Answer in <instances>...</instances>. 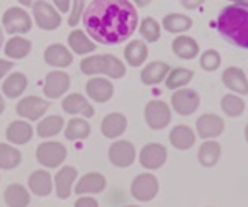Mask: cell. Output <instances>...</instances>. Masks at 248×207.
<instances>
[{
  "label": "cell",
  "instance_id": "1",
  "mask_svg": "<svg viewBox=\"0 0 248 207\" xmlns=\"http://www.w3.org/2000/svg\"><path fill=\"white\" fill-rule=\"evenodd\" d=\"M83 25L101 45H119L134 33L138 12L129 0H93L83 12Z\"/></svg>",
  "mask_w": 248,
  "mask_h": 207
},
{
  "label": "cell",
  "instance_id": "2",
  "mask_svg": "<svg viewBox=\"0 0 248 207\" xmlns=\"http://www.w3.org/2000/svg\"><path fill=\"white\" fill-rule=\"evenodd\" d=\"M217 29L227 42L240 48H248V9L245 5H229L220 10Z\"/></svg>",
  "mask_w": 248,
  "mask_h": 207
},
{
  "label": "cell",
  "instance_id": "3",
  "mask_svg": "<svg viewBox=\"0 0 248 207\" xmlns=\"http://www.w3.org/2000/svg\"><path fill=\"white\" fill-rule=\"evenodd\" d=\"M79 68L85 75H108L111 78H121L126 75V66L114 55H93L81 60Z\"/></svg>",
  "mask_w": 248,
  "mask_h": 207
},
{
  "label": "cell",
  "instance_id": "4",
  "mask_svg": "<svg viewBox=\"0 0 248 207\" xmlns=\"http://www.w3.org/2000/svg\"><path fill=\"white\" fill-rule=\"evenodd\" d=\"M2 25L7 33H29L31 30V18L22 7H10L2 17Z\"/></svg>",
  "mask_w": 248,
  "mask_h": 207
},
{
  "label": "cell",
  "instance_id": "5",
  "mask_svg": "<svg viewBox=\"0 0 248 207\" xmlns=\"http://www.w3.org/2000/svg\"><path fill=\"white\" fill-rule=\"evenodd\" d=\"M31 10H33L35 23L42 30H57L62 25V15H60V12L53 5H50L46 0L37 2L31 7Z\"/></svg>",
  "mask_w": 248,
  "mask_h": 207
},
{
  "label": "cell",
  "instance_id": "6",
  "mask_svg": "<svg viewBox=\"0 0 248 207\" xmlns=\"http://www.w3.org/2000/svg\"><path fill=\"white\" fill-rule=\"evenodd\" d=\"M66 148L62 143L48 141L42 143L37 148V161L45 168H58L66 159Z\"/></svg>",
  "mask_w": 248,
  "mask_h": 207
},
{
  "label": "cell",
  "instance_id": "7",
  "mask_svg": "<svg viewBox=\"0 0 248 207\" xmlns=\"http://www.w3.org/2000/svg\"><path fill=\"white\" fill-rule=\"evenodd\" d=\"M144 118L151 129H164L170 123V108L161 99H153L146 105Z\"/></svg>",
  "mask_w": 248,
  "mask_h": 207
},
{
  "label": "cell",
  "instance_id": "8",
  "mask_svg": "<svg viewBox=\"0 0 248 207\" xmlns=\"http://www.w3.org/2000/svg\"><path fill=\"white\" fill-rule=\"evenodd\" d=\"M159 191V181L154 174H139L134 177L133 184H131V194L136 201L147 202L153 201Z\"/></svg>",
  "mask_w": 248,
  "mask_h": 207
},
{
  "label": "cell",
  "instance_id": "9",
  "mask_svg": "<svg viewBox=\"0 0 248 207\" xmlns=\"http://www.w3.org/2000/svg\"><path fill=\"white\" fill-rule=\"evenodd\" d=\"M199 105H201V96L194 90H179L172 95V108H174L175 113L182 114V116L194 114Z\"/></svg>",
  "mask_w": 248,
  "mask_h": 207
},
{
  "label": "cell",
  "instance_id": "10",
  "mask_svg": "<svg viewBox=\"0 0 248 207\" xmlns=\"http://www.w3.org/2000/svg\"><path fill=\"white\" fill-rule=\"evenodd\" d=\"M108 156H109V161L118 168H129L136 159V149L133 143L121 139V141H116L109 146Z\"/></svg>",
  "mask_w": 248,
  "mask_h": 207
},
{
  "label": "cell",
  "instance_id": "11",
  "mask_svg": "<svg viewBox=\"0 0 248 207\" xmlns=\"http://www.w3.org/2000/svg\"><path fill=\"white\" fill-rule=\"evenodd\" d=\"M50 108V103L40 96H27L15 106L18 116L25 119H40Z\"/></svg>",
  "mask_w": 248,
  "mask_h": 207
},
{
  "label": "cell",
  "instance_id": "12",
  "mask_svg": "<svg viewBox=\"0 0 248 207\" xmlns=\"http://www.w3.org/2000/svg\"><path fill=\"white\" fill-rule=\"evenodd\" d=\"M166 159H167V149L164 148L162 144H159V143L146 144L141 149V154H139V162H141V166L151 171L162 168Z\"/></svg>",
  "mask_w": 248,
  "mask_h": 207
},
{
  "label": "cell",
  "instance_id": "13",
  "mask_svg": "<svg viewBox=\"0 0 248 207\" xmlns=\"http://www.w3.org/2000/svg\"><path fill=\"white\" fill-rule=\"evenodd\" d=\"M68 88H70V77H68L65 71L55 70L46 75L43 91H45V95L48 98L57 99L62 96V95H65Z\"/></svg>",
  "mask_w": 248,
  "mask_h": 207
},
{
  "label": "cell",
  "instance_id": "14",
  "mask_svg": "<svg viewBox=\"0 0 248 207\" xmlns=\"http://www.w3.org/2000/svg\"><path fill=\"white\" fill-rule=\"evenodd\" d=\"M86 93L96 103H106L113 98L114 86L109 80L105 78H91L86 83Z\"/></svg>",
  "mask_w": 248,
  "mask_h": 207
},
{
  "label": "cell",
  "instance_id": "15",
  "mask_svg": "<svg viewBox=\"0 0 248 207\" xmlns=\"http://www.w3.org/2000/svg\"><path fill=\"white\" fill-rule=\"evenodd\" d=\"M225 129V123L217 114H202L197 119V133L203 139L217 138Z\"/></svg>",
  "mask_w": 248,
  "mask_h": 207
},
{
  "label": "cell",
  "instance_id": "16",
  "mask_svg": "<svg viewBox=\"0 0 248 207\" xmlns=\"http://www.w3.org/2000/svg\"><path fill=\"white\" fill-rule=\"evenodd\" d=\"M63 111L68 114H83L85 118H91L94 114L93 106L90 101L79 93H71L63 99Z\"/></svg>",
  "mask_w": 248,
  "mask_h": 207
},
{
  "label": "cell",
  "instance_id": "17",
  "mask_svg": "<svg viewBox=\"0 0 248 207\" xmlns=\"http://www.w3.org/2000/svg\"><path fill=\"white\" fill-rule=\"evenodd\" d=\"M43 58L50 66H57V68H65V66H70L71 62H73V55L70 53V50L66 47L60 45V43H53L45 50L43 53Z\"/></svg>",
  "mask_w": 248,
  "mask_h": 207
},
{
  "label": "cell",
  "instance_id": "18",
  "mask_svg": "<svg viewBox=\"0 0 248 207\" xmlns=\"http://www.w3.org/2000/svg\"><path fill=\"white\" fill-rule=\"evenodd\" d=\"M222 81L227 88L235 91V93L248 95V80L245 77V73L240 68H237V66H230V68L223 71Z\"/></svg>",
  "mask_w": 248,
  "mask_h": 207
},
{
  "label": "cell",
  "instance_id": "19",
  "mask_svg": "<svg viewBox=\"0 0 248 207\" xmlns=\"http://www.w3.org/2000/svg\"><path fill=\"white\" fill-rule=\"evenodd\" d=\"M127 128V119L123 113H111L103 119L101 123V133L105 138L114 139L119 138Z\"/></svg>",
  "mask_w": 248,
  "mask_h": 207
},
{
  "label": "cell",
  "instance_id": "20",
  "mask_svg": "<svg viewBox=\"0 0 248 207\" xmlns=\"http://www.w3.org/2000/svg\"><path fill=\"white\" fill-rule=\"evenodd\" d=\"M106 188V177L99 173H88L78 181L75 192L77 194H99Z\"/></svg>",
  "mask_w": 248,
  "mask_h": 207
},
{
  "label": "cell",
  "instance_id": "21",
  "mask_svg": "<svg viewBox=\"0 0 248 207\" xmlns=\"http://www.w3.org/2000/svg\"><path fill=\"white\" fill-rule=\"evenodd\" d=\"M78 176V171L71 166H65L55 176V188H57V196L60 199H68L71 194V186Z\"/></svg>",
  "mask_w": 248,
  "mask_h": 207
},
{
  "label": "cell",
  "instance_id": "22",
  "mask_svg": "<svg viewBox=\"0 0 248 207\" xmlns=\"http://www.w3.org/2000/svg\"><path fill=\"white\" fill-rule=\"evenodd\" d=\"M170 66L164 62H153L149 65L144 66V70L141 71V81L144 85H157L162 80H166V77L169 75Z\"/></svg>",
  "mask_w": 248,
  "mask_h": 207
},
{
  "label": "cell",
  "instance_id": "23",
  "mask_svg": "<svg viewBox=\"0 0 248 207\" xmlns=\"http://www.w3.org/2000/svg\"><path fill=\"white\" fill-rule=\"evenodd\" d=\"M33 136V128L27 121H14L9 125L5 138L12 144H27Z\"/></svg>",
  "mask_w": 248,
  "mask_h": 207
},
{
  "label": "cell",
  "instance_id": "24",
  "mask_svg": "<svg viewBox=\"0 0 248 207\" xmlns=\"http://www.w3.org/2000/svg\"><path fill=\"white\" fill-rule=\"evenodd\" d=\"M29 188L35 196L38 197H45L51 192L53 189V184H51V176L48 171H35V173L30 174L29 177Z\"/></svg>",
  "mask_w": 248,
  "mask_h": 207
},
{
  "label": "cell",
  "instance_id": "25",
  "mask_svg": "<svg viewBox=\"0 0 248 207\" xmlns=\"http://www.w3.org/2000/svg\"><path fill=\"white\" fill-rule=\"evenodd\" d=\"M169 141L174 148L186 151V149H190L192 146H194L195 134L189 126L179 125V126H175V128H172L170 134H169Z\"/></svg>",
  "mask_w": 248,
  "mask_h": 207
},
{
  "label": "cell",
  "instance_id": "26",
  "mask_svg": "<svg viewBox=\"0 0 248 207\" xmlns=\"http://www.w3.org/2000/svg\"><path fill=\"white\" fill-rule=\"evenodd\" d=\"M27 85H29V80L23 73H12L5 78V81L2 83V91L7 98L14 99L18 98L23 91L27 90Z\"/></svg>",
  "mask_w": 248,
  "mask_h": 207
},
{
  "label": "cell",
  "instance_id": "27",
  "mask_svg": "<svg viewBox=\"0 0 248 207\" xmlns=\"http://www.w3.org/2000/svg\"><path fill=\"white\" fill-rule=\"evenodd\" d=\"M147 55H149V51H147V47L142 40H133L124 48V58L129 66H141L146 62Z\"/></svg>",
  "mask_w": 248,
  "mask_h": 207
},
{
  "label": "cell",
  "instance_id": "28",
  "mask_svg": "<svg viewBox=\"0 0 248 207\" xmlns=\"http://www.w3.org/2000/svg\"><path fill=\"white\" fill-rule=\"evenodd\" d=\"M172 50H174V53L177 55L179 58L192 60L199 55V43L192 37L181 35V37H177L172 42Z\"/></svg>",
  "mask_w": 248,
  "mask_h": 207
},
{
  "label": "cell",
  "instance_id": "29",
  "mask_svg": "<svg viewBox=\"0 0 248 207\" xmlns=\"http://www.w3.org/2000/svg\"><path fill=\"white\" fill-rule=\"evenodd\" d=\"M5 204L9 207H27L30 204V194L22 184H12L5 189Z\"/></svg>",
  "mask_w": 248,
  "mask_h": 207
},
{
  "label": "cell",
  "instance_id": "30",
  "mask_svg": "<svg viewBox=\"0 0 248 207\" xmlns=\"http://www.w3.org/2000/svg\"><path fill=\"white\" fill-rule=\"evenodd\" d=\"M68 45H70V48L78 55H86L96 50V45L86 37L85 32H81V30H73L68 35Z\"/></svg>",
  "mask_w": 248,
  "mask_h": 207
},
{
  "label": "cell",
  "instance_id": "31",
  "mask_svg": "<svg viewBox=\"0 0 248 207\" xmlns=\"http://www.w3.org/2000/svg\"><path fill=\"white\" fill-rule=\"evenodd\" d=\"M220 154H222V148H220L218 143L205 141L199 149V162L205 168H212L218 162Z\"/></svg>",
  "mask_w": 248,
  "mask_h": 207
},
{
  "label": "cell",
  "instance_id": "32",
  "mask_svg": "<svg viewBox=\"0 0 248 207\" xmlns=\"http://www.w3.org/2000/svg\"><path fill=\"white\" fill-rule=\"evenodd\" d=\"M31 51V43L30 40L23 38V37H14L7 42L5 45V55L9 58L14 60H22L25 58Z\"/></svg>",
  "mask_w": 248,
  "mask_h": 207
},
{
  "label": "cell",
  "instance_id": "33",
  "mask_svg": "<svg viewBox=\"0 0 248 207\" xmlns=\"http://www.w3.org/2000/svg\"><path fill=\"white\" fill-rule=\"evenodd\" d=\"M63 126H65V121H63V118L57 116V114H53V116H48V118L42 119V121L38 123L37 134H38L40 138L57 136L60 131L63 129Z\"/></svg>",
  "mask_w": 248,
  "mask_h": 207
},
{
  "label": "cell",
  "instance_id": "34",
  "mask_svg": "<svg viewBox=\"0 0 248 207\" xmlns=\"http://www.w3.org/2000/svg\"><path fill=\"white\" fill-rule=\"evenodd\" d=\"M91 133V126L88 125L86 119L73 118L70 119V123L66 125L65 136L70 141H78V139H86Z\"/></svg>",
  "mask_w": 248,
  "mask_h": 207
},
{
  "label": "cell",
  "instance_id": "35",
  "mask_svg": "<svg viewBox=\"0 0 248 207\" xmlns=\"http://www.w3.org/2000/svg\"><path fill=\"white\" fill-rule=\"evenodd\" d=\"M162 27L170 33H181L192 29V18L181 14H169L162 20Z\"/></svg>",
  "mask_w": 248,
  "mask_h": 207
},
{
  "label": "cell",
  "instance_id": "36",
  "mask_svg": "<svg viewBox=\"0 0 248 207\" xmlns=\"http://www.w3.org/2000/svg\"><path fill=\"white\" fill-rule=\"evenodd\" d=\"M22 162V153L14 146L0 143V169H15Z\"/></svg>",
  "mask_w": 248,
  "mask_h": 207
},
{
  "label": "cell",
  "instance_id": "37",
  "mask_svg": "<svg viewBox=\"0 0 248 207\" xmlns=\"http://www.w3.org/2000/svg\"><path fill=\"white\" fill-rule=\"evenodd\" d=\"M192 78H194V71H192V70L175 68V70L169 71V75H167L166 86H167L169 90L182 88V86H186Z\"/></svg>",
  "mask_w": 248,
  "mask_h": 207
},
{
  "label": "cell",
  "instance_id": "38",
  "mask_svg": "<svg viewBox=\"0 0 248 207\" xmlns=\"http://www.w3.org/2000/svg\"><path fill=\"white\" fill-rule=\"evenodd\" d=\"M220 105H222L223 113L230 118L240 116V114L243 113V110H245V101H243L242 98L235 96V95H225V96L222 98Z\"/></svg>",
  "mask_w": 248,
  "mask_h": 207
},
{
  "label": "cell",
  "instance_id": "39",
  "mask_svg": "<svg viewBox=\"0 0 248 207\" xmlns=\"http://www.w3.org/2000/svg\"><path fill=\"white\" fill-rule=\"evenodd\" d=\"M139 32H141L142 38L149 43L157 42L159 37H161V27H159V23L151 17H146L142 20L141 27H139Z\"/></svg>",
  "mask_w": 248,
  "mask_h": 207
},
{
  "label": "cell",
  "instance_id": "40",
  "mask_svg": "<svg viewBox=\"0 0 248 207\" xmlns=\"http://www.w3.org/2000/svg\"><path fill=\"white\" fill-rule=\"evenodd\" d=\"M201 66L205 71H215L220 66V55L215 50H207L201 57Z\"/></svg>",
  "mask_w": 248,
  "mask_h": 207
},
{
  "label": "cell",
  "instance_id": "41",
  "mask_svg": "<svg viewBox=\"0 0 248 207\" xmlns=\"http://www.w3.org/2000/svg\"><path fill=\"white\" fill-rule=\"evenodd\" d=\"M85 12V0H73V9H71V14L68 17V23L70 27H77V23L79 22V17Z\"/></svg>",
  "mask_w": 248,
  "mask_h": 207
},
{
  "label": "cell",
  "instance_id": "42",
  "mask_svg": "<svg viewBox=\"0 0 248 207\" xmlns=\"http://www.w3.org/2000/svg\"><path fill=\"white\" fill-rule=\"evenodd\" d=\"M75 207H98V202L93 197H79L75 202Z\"/></svg>",
  "mask_w": 248,
  "mask_h": 207
},
{
  "label": "cell",
  "instance_id": "43",
  "mask_svg": "<svg viewBox=\"0 0 248 207\" xmlns=\"http://www.w3.org/2000/svg\"><path fill=\"white\" fill-rule=\"evenodd\" d=\"M201 3H203V0H181V5L187 10H194L197 9Z\"/></svg>",
  "mask_w": 248,
  "mask_h": 207
},
{
  "label": "cell",
  "instance_id": "44",
  "mask_svg": "<svg viewBox=\"0 0 248 207\" xmlns=\"http://www.w3.org/2000/svg\"><path fill=\"white\" fill-rule=\"evenodd\" d=\"M12 66H14V65H12L10 62H7V60H2V58H0V78L5 77V75L12 70Z\"/></svg>",
  "mask_w": 248,
  "mask_h": 207
},
{
  "label": "cell",
  "instance_id": "45",
  "mask_svg": "<svg viewBox=\"0 0 248 207\" xmlns=\"http://www.w3.org/2000/svg\"><path fill=\"white\" fill-rule=\"evenodd\" d=\"M53 3L57 5V9L62 12V14H66L70 10V0H53Z\"/></svg>",
  "mask_w": 248,
  "mask_h": 207
},
{
  "label": "cell",
  "instance_id": "46",
  "mask_svg": "<svg viewBox=\"0 0 248 207\" xmlns=\"http://www.w3.org/2000/svg\"><path fill=\"white\" fill-rule=\"evenodd\" d=\"M20 3H22L23 7H33L35 3L40 2V0H18Z\"/></svg>",
  "mask_w": 248,
  "mask_h": 207
},
{
  "label": "cell",
  "instance_id": "47",
  "mask_svg": "<svg viewBox=\"0 0 248 207\" xmlns=\"http://www.w3.org/2000/svg\"><path fill=\"white\" fill-rule=\"evenodd\" d=\"M134 3L138 7H147L151 3V0H134Z\"/></svg>",
  "mask_w": 248,
  "mask_h": 207
},
{
  "label": "cell",
  "instance_id": "48",
  "mask_svg": "<svg viewBox=\"0 0 248 207\" xmlns=\"http://www.w3.org/2000/svg\"><path fill=\"white\" fill-rule=\"evenodd\" d=\"M3 110H5V101H3V98L0 96V114L3 113Z\"/></svg>",
  "mask_w": 248,
  "mask_h": 207
},
{
  "label": "cell",
  "instance_id": "49",
  "mask_svg": "<svg viewBox=\"0 0 248 207\" xmlns=\"http://www.w3.org/2000/svg\"><path fill=\"white\" fill-rule=\"evenodd\" d=\"M232 2H235V3H238V5H248V0H232Z\"/></svg>",
  "mask_w": 248,
  "mask_h": 207
},
{
  "label": "cell",
  "instance_id": "50",
  "mask_svg": "<svg viewBox=\"0 0 248 207\" xmlns=\"http://www.w3.org/2000/svg\"><path fill=\"white\" fill-rule=\"evenodd\" d=\"M245 139H247V143H248V125H247V128H245Z\"/></svg>",
  "mask_w": 248,
  "mask_h": 207
},
{
  "label": "cell",
  "instance_id": "51",
  "mask_svg": "<svg viewBox=\"0 0 248 207\" xmlns=\"http://www.w3.org/2000/svg\"><path fill=\"white\" fill-rule=\"evenodd\" d=\"M2 42H3V35H2V30H0V47H2Z\"/></svg>",
  "mask_w": 248,
  "mask_h": 207
},
{
  "label": "cell",
  "instance_id": "52",
  "mask_svg": "<svg viewBox=\"0 0 248 207\" xmlns=\"http://www.w3.org/2000/svg\"><path fill=\"white\" fill-rule=\"evenodd\" d=\"M126 207H139V206H126Z\"/></svg>",
  "mask_w": 248,
  "mask_h": 207
}]
</instances>
